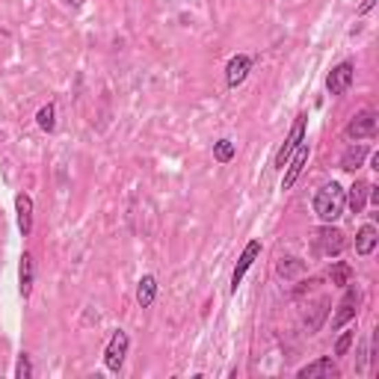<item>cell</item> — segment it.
<instances>
[{"label":"cell","mask_w":379,"mask_h":379,"mask_svg":"<svg viewBox=\"0 0 379 379\" xmlns=\"http://www.w3.org/2000/svg\"><path fill=\"white\" fill-rule=\"evenodd\" d=\"M356 306H358V290H356V288H349V284H347L344 297H341V302H338L335 317H332V329H344V326L349 323V320L356 317Z\"/></svg>","instance_id":"obj_8"},{"label":"cell","mask_w":379,"mask_h":379,"mask_svg":"<svg viewBox=\"0 0 379 379\" xmlns=\"http://www.w3.org/2000/svg\"><path fill=\"white\" fill-rule=\"evenodd\" d=\"M252 62H255V60H252L249 54H237V56H231L229 65H225V83H229L231 89H237L246 78H249Z\"/></svg>","instance_id":"obj_7"},{"label":"cell","mask_w":379,"mask_h":379,"mask_svg":"<svg viewBox=\"0 0 379 379\" xmlns=\"http://www.w3.org/2000/svg\"><path fill=\"white\" fill-rule=\"evenodd\" d=\"M353 80H356V62L344 60L329 71L326 89H329V95H344V92H349V87H353Z\"/></svg>","instance_id":"obj_4"},{"label":"cell","mask_w":379,"mask_h":379,"mask_svg":"<svg viewBox=\"0 0 379 379\" xmlns=\"http://www.w3.org/2000/svg\"><path fill=\"white\" fill-rule=\"evenodd\" d=\"M344 198H347V190L341 187L338 181L323 184L314 193V214L320 216L323 222H335L341 214H344Z\"/></svg>","instance_id":"obj_1"},{"label":"cell","mask_w":379,"mask_h":379,"mask_svg":"<svg viewBox=\"0 0 379 379\" xmlns=\"http://www.w3.org/2000/svg\"><path fill=\"white\" fill-rule=\"evenodd\" d=\"M258 255H261V243H258V240H249V243H246V249H243L240 258H237V267H234V273H231V293H237V288H240V282H243V276H246V270L252 267Z\"/></svg>","instance_id":"obj_10"},{"label":"cell","mask_w":379,"mask_h":379,"mask_svg":"<svg viewBox=\"0 0 379 379\" xmlns=\"http://www.w3.org/2000/svg\"><path fill=\"white\" fill-rule=\"evenodd\" d=\"M154 299H157V279L142 276L139 284H137V302L142 308H148V306H154Z\"/></svg>","instance_id":"obj_16"},{"label":"cell","mask_w":379,"mask_h":379,"mask_svg":"<svg viewBox=\"0 0 379 379\" xmlns=\"http://www.w3.org/2000/svg\"><path fill=\"white\" fill-rule=\"evenodd\" d=\"M128 347H130L128 332H122V329L113 332L110 344H107V349H104V365H107L110 374H119L122 371V365H125V356H128Z\"/></svg>","instance_id":"obj_2"},{"label":"cell","mask_w":379,"mask_h":379,"mask_svg":"<svg viewBox=\"0 0 379 379\" xmlns=\"http://www.w3.org/2000/svg\"><path fill=\"white\" fill-rule=\"evenodd\" d=\"M234 154H237V146L231 139L214 142V160H216V163H229V160H234Z\"/></svg>","instance_id":"obj_19"},{"label":"cell","mask_w":379,"mask_h":379,"mask_svg":"<svg viewBox=\"0 0 379 379\" xmlns=\"http://www.w3.org/2000/svg\"><path fill=\"white\" fill-rule=\"evenodd\" d=\"M329 276H332V284H338V288H347V284L353 282V267H349L347 261H338V264H332Z\"/></svg>","instance_id":"obj_18"},{"label":"cell","mask_w":379,"mask_h":379,"mask_svg":"<svg viewBox=\"0 0 379 379\" xmlns=\"http://www.w3.org/2000/svg\"><path fill=\"white\" fill-rule=\"evenodd\" d=\"M376 243H379V237H376L374 225H362L358 234H356V252L358 255H371L376 249Z\"/></svg>","instance_id":"obj_17"},{"label":"cell","mask_w":379,"mask_h":379,"mask_svg":"<svg viewBox=\"0 0 379 379\" xmlns=\"http://www.w3.org/2000/svg\"><path fill=\"white\" fill-rule=\"evenodd\" d=\"M376 6V0H365L362 6H358V15H365V12H371V9Z\"/></svg>","instance_id":"obj_25"},{"label":"cell","mask_w":379,"mask_h":379,"mask_svg":"<svg viewBox=\"0 0 379 379\" xmlns=\"http://www.w3.org/2000/svg\"><path fill=\"white\" fill-rule=\"evenodd\" d=\"M33 276H36V273H33V258L24 252L21 255V267H18V288H21V297L24 299L33 293Z\"/></svg>","instance_id":"obj_15"},{"label":"cell","mask_w":379,"mask_h":379,"mask_svg":"<svg viewBox=\"0 0 379 379\" xmlns=\"http://www.w3.org/2000/svg\"><path fill=\"white\" fill-rule=\"evenodd\" d=\"M54 116H56V107H54V104H45V107L36 113V125H39L45 134H51V130L56 128V119Z\"/></svg>","instance_id":"obj_20"},{"label":"cell","mask_w":379,"mask_h":379,"mask_svg":"<svg viewBox=\"0 0 379 379\" xmlns=\"http://www.w3.org/2000/svg\"><path fill=\"white\" fill-rule=\"evenodd\" d=\"M326 306H329V299H320V306H317V311H314V320H311V323H306L308 332H317V329H320V320H323V314H326Z\"/></svg>","instance_id":"obj_24"},{"label":"cell","mask_w":379,"mask_h":379,"mask_svg":"<svg viewBox=\"0 0 379 379\" xmlns=\"http://www.w3.org/2000/svg\"><path fill=\"white\" fill-rule=\"evenodd\" d=\"M353 341H356V332H344V335L338 338V344H335V356H347L349 347H353Z\"/></svg>","instance_id":"obj_23"},{"label":"cell","mask_w":379,"mask_h":379,"mask_svg":"<svg viewBox=\"0 0 379 379\" xmlns=\"http://www.w3.org/2000/svg\"><path fill=\"white\" fill-rule=\"evenodd\" d=\"M33 376V365H30V356L21 353L18 356V367H15V379H30Z\"/></svg>","instance_id":"obj_22"},{"label":"cell","mask_w":379,"mask_h":379,"mask_svg":"<svg viewBox=\"0 0 379 379\" xmlns=\"http://www.w3.org/2000/svg\"><path fill=\"white\" fill-rule=\"evenodd\" d=\"M308 139H302L299 146H297V151L290 154V160L284 166H288V172H284V178H282V187L284 190H290L293 184H297V178L302 175V166H306V160H308Z\"/></svg>","instance_id":"obj_9"},{"label":"cell","mask_w":379,"mask_h":379,"mask_svg":"<svg viewBox=\"0 0 379 379\" xmlns=\"http://www.w3.org/2000/svg\"><path fill=\"white\" fill-rule=\"evenodd\" d=\"M338 374V367H335V362H332L329 356H323V358H317V362H311V365H306V367H299V379H317V376H335Z\"/></svg>","instance_id":"obj_13"},{"label":"cell","mask_w":379,"mask_h":379,"mask_svg":"<svg viewBox=\"0 0 379 379\" xmlns=\"http://www.w3.org/2000/svg\"><path fill=\"white\" fill-rule=\"evenodd\" d=\"M302 270H306V261H299V258H284L279 264V276H284V279L297 276V273H302Z\"/></svg>","instance_id":"obj_21"},{"label":"cell","mask_w":379,"mask_h":379,"mask_svg":"<svg viewBox=\"0 0 379 379\" xmlns=\"http://www.w3.org/2000/svg\"><path fill=\"white\" fill-rule=\"evenodd\" d=\"M15 214H18V231L24 237H30V231H33V198L27 193L15 196Z\"/></svg>","instance_id":"obj_11"},{"label":"cell","mask_w":379,"mask_h":379,"mask_svg":"<svg viewBox=\"0 0 379 379\" xmlns=\"http://www.w3.org/2000/svg\"><path fill=\"white\" fill-rule=\"evenodd\" d=\"M376 110H362V113H358V116L353 119V122H349V125H347V137L349 139H374L376 137Z\"/></svg>","instance_id":"obj_6"},{"label":"cell","mask_w":379,"mask_h":379,"mask_svg":"<svg viewBox=\"0 0 379 379\" xmlns=\"http://www.w3.org/2000/svg\"><path fill=\"white\" fill-rule=\"evenodd\" d=\"M306 122H308V116H306V113H299L297 122H293V128H290V134H288V139L282 142V148H279V154H276V166L279 169H284V163L290 160V154L297 151V146L306 139Z\"/></svg>","instance_id":"obj_5"},{"label":"cell","mask_w":379,"mask_h":379,"mask_svg":"<svg viewBox=\"0 0 379 379\" xmlns=\"http://www.w3.org/2000/svg\"><path fill=\"white\" fill-rule=\"evenodd\" d=\"M314 246H317V252L320 255H341L344 252V246H347V240H344V231H338L332 222H323V229H317L314 231Z\"/></svg>","instance_id":"obj_3"},{"label":"cell","mask_w":379,"mask_h":379,"mask_svg":"<svg viewBox=\"0 0 379 379\" xmlns=\"http://www.w3.org/2000/svg\"><path fill=\"white\" fill-rule=\"evenodd\" d=\"M371 169H379V154H371Z\"/></svg>","instance_id":"obj_26"},{"label":"cell","mask_w":379,"mask_h":379,"mask_svg":"<svg viewBox=\"0 0 379 379\" xmlns=\"http://www.w3.org/2000/svg\"><path fill=\"white\" fill-rule=\"evenodd\" d=\"M367 154H371V148H367L365 142H356V146H349L344 154H341V169H344V172H356V169L365 166Z\"/></svg>","instance_id":"obj_12"},{"label":"cell","mask_w":379,"mask_h":379,"mask_svg":"<svg viewBox=\"0 0 379 379\" xmlns=\"http://www.w3.org/2000/svg\"><path fill=\"white\" fill-rule=\"evenodd\" d=\"M367 193H371V184H367V181H356L353 187H349L344 205H349V211H353V214H362L365 205H367Z\"/></svg>","instance_id":"obj_14"}]
</instances>
